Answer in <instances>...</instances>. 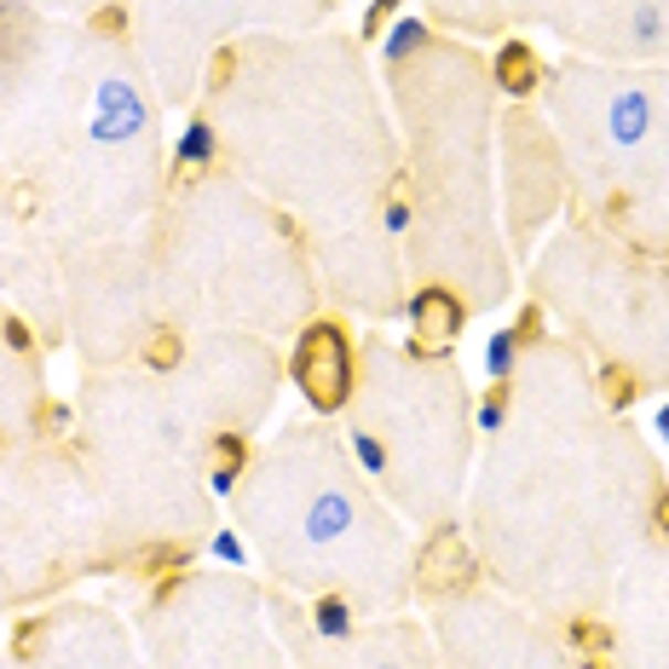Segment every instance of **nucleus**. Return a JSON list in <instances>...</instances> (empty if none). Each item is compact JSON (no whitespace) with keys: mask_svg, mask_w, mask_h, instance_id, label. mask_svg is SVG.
<instances>
[{"mask_svg":"<svg viewBox=\"0 0 669 669\" xmlns=\"http://www.w3.org/2000/svg\"><path fill=\"white\" fill-rule=\"evenodd\" d=\"M179 157H185V162H209L214 157V127L209 121H191L185 127V145H179Z\"/></svg>","mask_w":669,"mask_h":669,"instance_id":"6e6552de","label":"nucleus"},{"mask_svg":"<svg viewBox=\"0 0 669 669\" xmlns=\"http://www.w3.org/2000/svg\"><path fill=\"white\" fill-rule=\"evenodd\" d=\"M410 323H416V341L422 347H450L456 334H461V306L450 289H422L416 300H410Z\"/></svg>","mask_w":669,"mask_h":669,"instance_id":"f03ea898","label":"nucleus"},{"mask_svg":"<svg viewBox=\"0 0 669 669\" xmlns=\"http://www.w3.org/2000/svg\"><path fill=\"white\" fill-rule=\"evenodd\" d=\"M468 577H474V560H468V549H461V537L445 531L439 543L427 549V560H422V583L427 588H461Z\"/></svg>","mask_w":669,"mask_h":669,"instance_id":"7ed1b4c3","label":"nucleus"},{"mask_svg":"<svg viewBox=\"0 0 669 669\" xmlns=\"http://www.w3.org/2000/svg\"><path fill=\"white\" fill-rule=\"evenodd\" d=\"M225 560H243V549H237V537H231V531H220V543H214Z\"/></svg>","mask_w":669,"mask_h":669,"instance_id":"9b49d317","label":"nucleus"},{"mask_svg":"<svg viewBox=\"0 0 669 669\" xmlns=\"http://www.w3.org/2000/svg\"><path fill=\"white\" fill-rule=\"evenodd\" d=\"M312 624H318L323 640H347V635H352V606H347L341 595H334V601H318V617H312Z\"/></svg>","mask_w":669,"mask_h":669,"instance_id":"0eeeda50","label":"nucleus"},{"mask_svg":"<svg viewBox=\"0 0 669 669\" xmlns=\"http://www.w3.org/2000/svg\"><path fill=\"white\" fill-rule=\"evenodd\" d=\"M243 461H248V445H243V433H220V439H214V491H220V497L231 491V485H237Z\"/></svg>","mask_w":669,"mask_h":669,"instance_id":"39448f33","label":"nucleus"},{"mask_svg":"<svg viewBox=\"0 0 669 669\" xmlns=\"http://www.w3.org/2000/svg\"><path fill=\"white\" fill-rule=\"evenodd\" d=\"M422 41H427V30H422L416 18H410V23H399V30L387 35V59H410V53H416Z\"/></svg>","mask_w":669,"mask_h":669,"instance_id":"9d476101","label":"nucleus"},{"mask_svg":"<svg viewBox=\"0 0 669 669\" xmlns=\"http://www.w3.org/2000/svg\"><path fill=\"white\" fill-rule=\"evenodd\" d=\"M295 381L300 393L312 399V410H341L352 393V352H347V334L334 323H312L295 347Z\"/></svg>","mask_w":669,"mask_h":669,"instance_id":"f257e3e1","label":"nucleus"},{"mask_svg":"<svg viewBox=\"0 0 669 669\" xmlns=\"http://www.w3.org/2000/svg\"><path fill=\"white\" fill-rule=\"evenodd\" d=\"M513 358H520V334H513V329L491 334V347H485V375H491V381H508V375H513Z\"/></svg>","mask_w":669,"mask_h":669,"instance_id":"423d86ee","label":"nucleus"},{"mask_svg":"<svg viewBox=\"0 0 669 669\" xmlns=\"http://www.w3.org/2000/svg\"><path fill=\"white\" fill-rule=\"evenodd\" d=\"M658 433H663V439H669V404L658 410Z\"/></svg>","mask_w":669,"mask_h":669,"instance_id":"ddd939ff","label":"nucleus"},{"mask_svg":"<svg viewBox=\"0 0 669 669\" xmlns=\"http://www.w3.org/2000/svg\"><path fill=\"white\" fill-rule=\"evenodd\" d=\"M497 82H502V93H531L537 87V53L531 46H520V41L502 46L497 53Z\"/></svg>","mask_w":669,"mask_h":669,"instance_id":"20e7f679","label":"nucleus"},{"mask_svg":"<svg viewBox=\"0 0 669 669\" xmlns=\"http://www.w3.org/2000/svg\"><path fill=\"white\" fill-rule=\"evenodd\" d=\"M352 445H358V461H364L370 474H387V445H381L370 427H358V433H352Z\"/></svg>","mask_w":669,"mask_h":669,"instance_id":"1a4fd4ad","label":"nucleus"},{"mask_svg":"<svg viewBox=\"0 0 669 669\" xmlns=\"http://www.w3.org/2000/svg\"><path fill=\"white\" fill-rule=\"evenodd\" d=\"M658 525H663V537H669V497H658Z\"/></svg>","mask_w":669,"mask_h":669,"instance_id":"f8f14e48","label":"nucleus"}]
</instances>
